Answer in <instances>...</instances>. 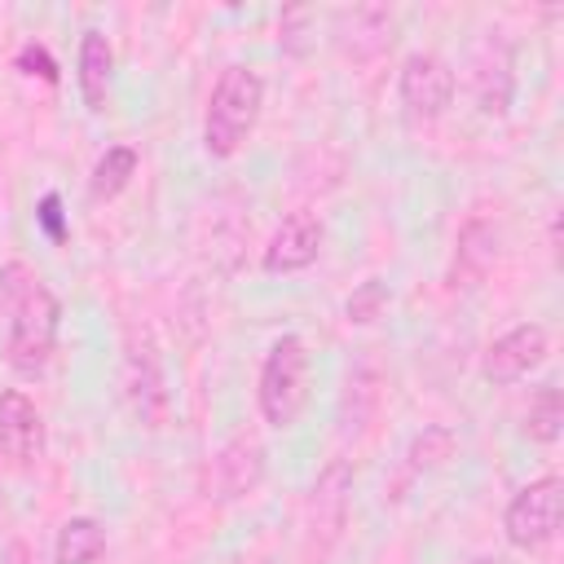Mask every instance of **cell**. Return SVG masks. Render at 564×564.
Here are the masks:
<instances>
[{
    "mask_svg": "<svg viewBox=\"0 0 564 564\" xmlns=\"http://www.w3.org/2000/svg\"><path fill=\"white\" fill-rule=\"evenodd\" d=\"M132 176H137V150H132V145H110V150L97 159L93 176H88V194H93V203H106V198L123 194Z\"/></svg>",
    "mask_w": 564,
    "mask_h": 564,
    "instance_id": "cell-14",
    "label": "cell"
},
{
    "mask_svg": "<svg viewBox=\"0 0 564 564\" xmlns=\"http://www.w3.org/2000/svg\"><path fill=\"white\" fill-rule=\"evenodd\" d=\"M40 449H44V419L31 405V397L18 388L0 392V458L26 467L40 458Z\"/></svg>",
    "mask_w": 564,
    "mask_h": 564,
    "instance_id": "cell-8",
    "label": "cell"
},
{
    "mask_svg": "<svg viewBox=\"0 0 564 564\" xmlns=\"http://www.w3.org/2000/svg\"><path fill=\"white\" fill-rule=\"evenodd\" d=\"M454 449H458V436L445 427V423H432V427H423L414 441H410V467L414 471H436V467H445L449 458H454Z\"/></svg>",
    "mask_w": 564,
    "mask_h": 564,
    "instance_id": "cell-15",
    "label": "cell"
},
{
    "mask_svg": "<svg viewBox=\"0 0 564 564\" xmlns=\"http://www.w3.org/2000/svg\"><path fill=\"white\" fill-rule=\"evenodd\" d=\"M467 564H511V560H498V555H480V560H467Z\"/></svg>",
    "mask_w": 564,
    "mask_h": 564,
    "instance_id": "cell-20",
    "label": "cell"
},
{
    "mask_svg": "<svg viewBox=\"0 0 564 564\" xmlns=\"http://www.w3.org/2000/svg\"><path fill=\"white\" fill-rule=\"evenodd\" d=\"M397 93H401V106H405L410 119H423V123L441 119L454 101V70L436 53H410L405 66H401Z\"/></svg>",
    "mask_w": 564,
    "mask_h": 564,
    "instance_id": "cell-5",
    "label": "cell"
},
{
    "mask_svg": "<svg viewBox=\"0 0 564 564\" xmlns=\"http://www.w3.org/2000/svg\"><path fill=\"white\" fill-rule=\"evenodd\" d=\"M260 476H264V445H260L256 436L238 432V436L212 458V467H207V489H212V498H242V494H251V489L260 485Z\"/></svg>",
    "mask_w": 564,
    "mask_h": 564,
    "instance_id": "cell-9",
    "label": "cell"
},
{
    "mask_svg": "<svg viewBox=\"0 0 564 564\" xmlns=\"http://www.w3.org/2000/svg\"><path fill=\"white\" fill-rule=\"evenodd\" d=\"M560 516H564V480L538 476L507 502V516H502L507 542L520 551H538L560 533Z\"/></svg>",
    "mask_w": 564,
    "mask_h": 564,
    "instance_id": "cell-4",
    "label": "cell"
},
{
    "mask_svg": "<svg viewBox=\"0 0 564 564\" xmlns=\"http://www.w3.org/2000/svg\"><path fill=\"white\" fill-rule=\"evenodd\" d=\"M119 383H123V401H128V410H132V419L141 423V427H163L167 423V388H163V370H159V357H154V348H128V357H123V375H119Z\"/></svg>",
    "mask_w": 564,
    "mask_h": 564,
    "instance_id": "cell-7",
    "label": "cell"
},
{
    "mask_svg": "<svg viewBox=\"0 0 564 564\" xmlns=\"http://www.w3.org/2000/svg\"><path fill=\"white\" fill-rule=\"evenodd\" d=\"M260 106H264V79L251 66H225L207 97V119H203L207 154L212 159L238 154L260 119Z\"/></svg>",
    "mask_w": 564,
    "mask_h": 564,
    "instance_id": "cell-2",
    "label": "cell"
},
{
    "mask_svg": "<svg viewBox=\"0 0 564 564\" xmlns=\"http://www.w3.org/2000/svg\"><path fill=\"white\" fill-rule=\"evenodd\" d=\"M560 423H564V397H560V388H538L533 392V401H529V414H524V432L533 436V441H542V445H551L555 436H560Z\"/></svg>",
    "mask_w": 564,
    "mask_h": 564,
    "instance_id": "cell-16",
    "label": "cell"
},
{
    "mask_svg": "<svg viewBox=\"0 0 564 564\" xmlns=\"http://www.w3.org/2000/svg\"><path fill=\"white\" fill-rule=\"evenodd\" d=\"M0 317L9 322L4 335V361L18 375H40L57 348V322L62 304L57 295L31 273L22 260L0 264Z\"/></svg>",
    "mask_w": 564,
    "mask_h": 564,
    "instance_id": "cell-1",
    "label": "cell"
},
{
    "mask_svg": "<svg viewBox=\"0 0 564 564\" xmlns=\"http://www.w3.org/2000/svg\"><path fill=\"white\" fill-rule=\"evenodd\" d=\"M388 286L379 282V278H366L352 295H348V304H344V313H348V322L352 326H370V322H379L383 317V308H388Z\"/></svg>",
    "mask_w": 564,
    "mask_h": 564,
    "instance_id": "cell-17",
    "label": "cell"
},
{
    "mask_svg": "<svg viewBox=\"0 0 564 564\" xmlns=\"http://www.w3.org/2000/svg\"><path fill=\"white\" fill-rule=\"evenodd\" d=\"M13 66H18L22 75H40L44 84H57V79H62V70H57V62H53V53H48L44 44H35V40L18 48V57H13Z\"/></svg>",
    "mask_w": 564,
    "mask_h": 564,
    "instance_id": "cell-18",
    "label": "cell"
},
{
    "mask_svg": "<svg viewBox=\"0 0 564 564\" xmlns=\"http://www.w3.org/2000/svg\"><path fill=\"white\" fill-rule=\"evenodd\" d=\"M546 361V330L538 322H524V326H511L507 335H498L489 348H485V361H480V375L498 388L524 379L529 370H538Z\"/></svg>",
    "mask_w": 564,
    "mask_h": 564,
    "instance_id": "cell-6",
    "label": "cell"
},
{
    "mask_svg": "<svg viewBox=\"0 0 564 564\" xmlns=\"http://www.w3.org/2000/svg\"><path fill=\"white\" fill-rule=\"evenodd\" d=\"M101 551H106V529H101L93 516H70V520L57 529L53 564H93Z\"/></svg>",
    "mask_w": 564,
    "mask_h": 564,
    "instance_id": "cell-13",
    "label": "cell"
},
{
    "mask_svg": "<svg viewBox=\"0 0 564 564\" xmlns=\"http://www.w3.org/2000/svg\"><path fill=\"white\" fill-rule=\"evenodd\" d=\"M317 251H322V225H317V216L313 212H291L273 229L260 264H264V273H300V269H308L317 260Z\"/></svg>",
    "mask_w": 564,
    "mask_h": 564,
    "instance_id": "cell-10",
    "label": "cell"
},
{
    "mask_svg": "<svg viewBox=\"0 0 564 564\" xmlns=\"http://www.w3.org/2000/svg\"><path fill=\"white\" fill-rule=\"evenodd\" d=\"M471 88H476V106L485 115H507L511 110V97H516V75H511V53L502 40H485L476 62H471Z\"/></svg>",
    "mask_w": 564,
    "mask_h": 564,
    "instance_id": "cell-11",
    "label": "cell"
},
{
    "mask_svg": "<svg viewBox=\"0 0 564 564\" xmlns=\"http://www.w3.org/2000/svg\"><path fill=\"white\" fill-rule=\"evenodd\" d=\"M110 75H115V53H110V40L101 31H84L79 40V97L88 110H101L106 106V93H110Z\"/></svg>",
    "mask_w": 564,
    "mask_h": 564,
    "instance_id": "cell-12",
    "label": "cell"
},
{
    "mask_svg": "<svg viewBox=\"0 0 564 564\" xmlns=\"http://www.w3.org/2000/svg\"><path fill=\"white\" fill-rule=\"evenodd\" d=\"M35 220H40V229H44L53 242H66V220H62V198H57V194H44V198H40Z\"/></svg>",
    "mask_w": 564,
    "mask_h": 564,
    "instance_id": "cell-19",
    "label": "cell"
},
{
    "mask_svg": "<svg viewBox=\"0 0 564 564\" xmlns=\"http://www.w3.org/2000/svg\"><path fill=\"white\" fill-rule=\"evenodd\" d=\"M308 405V352L300 335H282L260 366V414L269 427H291Z\"/></svg>",
    "mask_w": 564,
    "mask_h": 564,
    "instance_id": "cell-3",
    "label": "cell"
}]
</instances>
